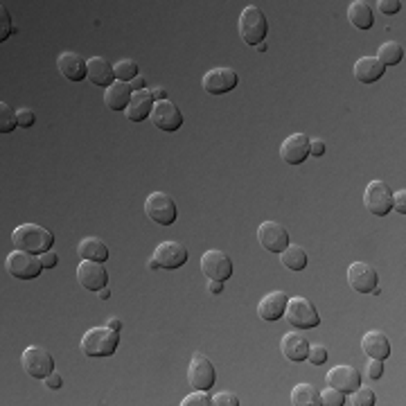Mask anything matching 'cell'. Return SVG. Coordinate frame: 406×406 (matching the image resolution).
Segmentation results:
<instances>
[{"mask_svg": "<svg viewBox=\"0 0 406 406\" xmlns=\"http://www.w3.org/2000/svg\"><path fill=\"white\" fill-rule=\"evenodd\" d=\"M41 262H43V269H55L57 262H59V257L52 251H47V253L41 255Z\"/></svg>", "mask_w": 406, "mask_h": 406, "instance_id": "obj_45", "label": "cell"}, {"mask_svg": "<svg viewBox=\"0 0 406 406\" xmlns=\"http://www.w3.org/2000/svg\"><path fill=\"white\" fill-rule=\"evenodd\" d=\"M201 271L203 276H208L210 280L226 282L232 276V262L224 251L210 249L201 255Z\"/></svg>", "mask_w": 406, "mask_h": 406, "instance_id": "obj_13", "label": "cell"}, {"mask_svg": "<svg viewBox=\"0 0 406 406\" xmlns=\"http://www.w3.org/2000/svg\"><path fill=\"white\" fill-rule=\"evenodd\" d=\"M348 285L356 293H371L377 287V271L366 262H352L348 266Z\"/></svg>", "mask_w": 406, "mask_h": 406, "instance_id": "obj_18", "label": "cell"}, {"mask_svg": "<svg viewBox=\"0 0 406 406\" xmlns=\"http://www.w3.org/2000/svg\"><path fill=\"white\" fill-rule=\"evenodd\" d=\"M282 266L289 271H303L307 266V251L298 244H289L285 251L280 253Z\"/></svg>", "mask_w": 406, "mask_h": 406, "instance_id": "obj_29", "label": "cell"}, {"mask_svg": "<svg viewBox=\"0 0 406 406\" xmlns=\"http://www.w3.org/2000/svg\"><path fill=\"white\" fill-rule=\"evenodd\" d=\"M366 373H368V377H371V379H379L381 375H384V361H379V359H371V361H368Z\"/></svg>", "mask_w": 406, "mask_h": 406, "instance_id": "obj_42", "label": "cell"}, {"mask_svg": "<svg viewBox=\"0 0 406 406\" xmlns=\"http://www.w3.org/2000/svg\"><path fill=\"white\" fill-rule=\"evenodd\" d=\"M257 239L269 253H282L291 244L287 228L278 221H262L260 228H257Z\"/></svg>", "mask_w": 406, "mask_h": 406, "instance_id": "obj_12", "label": "cell"}, {"mask_svg": "<svg viewBox=\"0 0 406 406\" xmlns=\"http://www.w3.org/2000/svg\"><path fill=\"white\" fill-rule=\"evenodd\" d=\"M145 213L161 226H171L176 221V203L167 192H152L145 201Z\"/></svg>", "mask_w": 406, "mask_h": 406, "instance_id": "obj_6", "label": "cell"}, {"mask_svg": "<svg viewBox=\"0 0 406 406\" xmlns=\"http://www.w3.org/2000/svg\"><path fill=\"white\" fill-rule=\"evenodd\" d=\"M393 208H395L400 215H406V192L404 190L393 194Z\"/></svg>", "mask_w": 406, "mask_h": 406, "instance_id": "obj_43", "label": "cell"}, {"mask_svg": "<svg viewBox=\"0 0 406 406\" xmlns=\"http://www.w3.org/2000/svg\"><path fill=\"white\" fill-rule=\"evenodd\" d=\"M0 21H3V28H0V41H7L9 34H14L16 30L11 28V16L5 5H0Z\"/></svg>", "mask_w": 406, "mask_h": 406, "instance_id": "obj_37", "label": "cell"}, {"mask_svg": "<svg viewBox=\"0 0 406 406\" xmlns=\"http://www.w3.org/2000/svg\"><path fill=\"white\" fill-rule=\"evenodd\" d=\"M361 350L371 356V359L384 361L386 356L390 354V341H388V337L384 334V332L371 329V332H366L363 339H361Z\"/></svg>", "mask_w": 406, "mask_h": 406, "instance_id": "obj_24", "label": "cell"}, {"mask_svg": "<svg viewBox=\"0 0 406 406\" xmlns=\"http://www.w3.org/2000/svg\"><path fill=\"white\" fill-rule=\"evenodd\" d=\"M280 350L285 354L287 361H307V354H310V341H307L300 332H287L280 341Z\"/></svg>", "mask_w": 406, "mask_h": 406, "instance_id": "obj_19", "label": "cell"}, {"mask_svg": "<svg viewBox=\"0 0 406 406\" xmlns=\"http://www.w3.org/2000/svg\"><path fill=\"white\" fill-rule=\"evenodd\" d=\"M285 316H287V323L293 329H312V327H316L318 323H321V316H318L314 303H310L303 296L289 298Z\"/></svg>", "mask_w": 406, "mask_h": 406, "instance_id": "obj_4", "label": "cell"}, {"mask_svg": "<svg viewBox=\"0 0 406 406\" xmlns=\"http://www.w3.org/2000/svg\"><path fill=\"white\" fill-rule=\"evenodd\" d=\"M381 66H395L400 64V61L404 59V47L402 43L397 41H386V43H381L379 45V50H377V57H375Z\"/></svg>", "mask_w": 406, "mask_h": 406, "instance_id": "obj_30", "label": "cell"}, {"mask_svg": "<svg viewBox=\"0 0 406 406\" xmlns=\"http://www.w3.org/2000/svg\"><path fill=\"white\" fill-rule=\"evenodd\" d=\"M257 47V52H266V43H260V45H255Z\"/></svg>", "mask_w": 406, "mask_h": 406, "instance_id": "obj_53", "label": "cell"}, {"mask_svg": "<svg viewBox=\"0 0 406 406\" xmlns=\"http://www.w3.org/2000/svg\"><path fill=\"white\" fill-rule=\"evenodd\" d=\"M325 381L332 386V388H339L341 393H346V395H350L352 390H356L361 386V373L356 371L354 366H334L332 371L325 375Z\"/></svg>", "mask_w": 406, "mask_h": 406, "instance_id": "obj_16", "label": "cell"}, {"mask_svg": "<svg viewBox=\"0 0 406 406\" xmlns=\"http://www.w3.org/2000/svg\"><path fill=\"white\" fill-rule=\"evenodd\" d=\"M154 260L158 262L161 269H181L188 262V249L174 239H167V242H161L156 246Z\"/></svg>", "mask_w": 406, "mask_h": 406, "instance_id": "obj_14", "label": "cell"}, {"mask_svg": "<svg viewBox=\"0 0 406 406\" xmlns=\"http://www.w3.org/2000/svg\"><path fill=\"white\" fill-rule=\"evenodd\" d=\"M131 91H145V79L140 75L131 81Z\"/></svg>", "mask_w": 406, "mask_h": 406, "instance_id": "obj_49", "label": "cell"}, {"mask_svg": "<svg viewBox=\"0 0 406 406\" xmlns=\"http://www.w3.org/2000/svg\"><path fill=\"white\" fill-rule=\"evenodd\" d=\"M120 346V337L115 329L106 327H91L81 337V352L86 356H111L115 354Z\"/></svg>", "mask_w": 406, "mask_h": 406, "instance_id": "obj_3", "label": "cell"}, {"mask_svg": "<svg viewBox=\"0 0 406 406\" xmlns=\"http://www.w3.org/2000/svg\"><path fill=\"white\" fill-rule=\"evenodd\" d=\"M147 266H150L152 271H156V269H161V266H158V262L154 260V257H152V260H150V264H147Z\"/></svg>", "mask_w": 406, "mask_h": 406, "instance_id": "obj_52", "label": "cell"}, {"mask_svg": "<svg viewBox=\"0 0 406 406\" xmlns=\"http://www.w3.org/2000/svg\"><path fill=\"white\" fill-rule=\"evenodd\" d=\"M77 253L81 260H93V262L108 260V246L97 237H84L77 246Z\"/></svg>", "mask_w": 406, "mask_h": 406, "instance_id": "obj_27", "label": "cell"}, {"mask_svg": "<svg viewBox=\"0 0 406 406\" xmlns=\"http://www.w3.org/2000/svg\"><path fill=\"white\" fill-rule=\"evenodd\" d=\"M21 363H23V371L34 379H45L50 373H55L52 354L45 348H39V346L26 348V352H23V356H21Z\"/></svg>", "mask_w": 406, "mask_h": 406, "instance_id": "obj_7", "label": "cell"}, {"mask_svg": "<svg viewBox=\"0 0 406 406\" xmlns=\"http://www.w3.org/2000/svg\"><path fill=\"white\" fill-rule=\"evenodd\" d=\"M384 70L386 68L381 66L375 57H361V59H356V64H354V77L361 84H373L384 77Z\"/></svg>", "mask_w": 406, "mask_h": 406, "instance_id": "obj_26", "label": "cell"}, {"mask_svg": "<svg viewBox=\"0 0 406 406\" xmlns=\"http://www.w3.org/2000/svg\"><path fill=\"white\" fill-rule=\"evenodd\" d=\"M375 402H377L375 390L373 388H361V386L356 390H352L350 400H348V404H352V406H375Z\"/></svg>", "mask_w": 406, "mask_h": 406, "instance_id": "obj_34", "label": "cell"}, {"mask_svg": "<svg viewBox=\"0 0 406 406\" xmlns=\"http://www.w3.org/2000/svg\"><path fill=\"white\" fill-rule=\"evenodd\" d=\"M208 291H210L213 296H219V293L224 291V282H219V280H210V282H208Z\"/></svg>", "mask_w": 406, "mask_h": 406, "instance_id": "obj_47", "label": "cell"}, {"mask_svg": "<svg viewBox=\"0 0 406 406\" xmlns=\"http://www.w3.org/2000/svg\"><path fill=\"white\" fill-rule=\"evenodd\" d=\"M188 381L196 388V390H210L217 381V373H215V366L213 361L208 359L205 354L196 352L190 361L188 368Z\"/></svg>", "mask_w": 406, "mask_h": 406, "instance_id": "obj_8", "label": "cell"}, {"mask_svg": "<svg viewBox=\"0 0 406 406\" xmlns=\"http://www.w3.org/2000/svg\"><path fill=\"white\" fill-rule=\"evenodd\" d=\"M111 329H115V332H120L122 329V321H120V318H111V321L106 323Z\"/></svg>", "mask_w": 406, "mask_h": 406, "instance_id": "obj_50", "label": "cell"}, {"mask_svg": "<svg viewBox=\"0 0 406 406\" xmlns=\"http://www.w3.org/2000/svg\"><path fill=\"white\" fill-rule=\"evenodd\" d=\"M291 402L296 406H318L321 404V393L312 384H298L291 390Z\"/></svg>", "mask_w": 406, "mask_h": 406, "instance_id": "obj_31", "label": "cell"}, {"mask_svg": "<svg viewBox=\"0 0 406 406\" xmlns=\"http://www.w3.org/2000/svg\"><path fill=\"white\" fill-rule=\"evenodd\" d=\"M11 242H14L16 251L43 255L55 246V235L52 230H47L39 224H21L11 232Z\"/></svg>", "mask_w": 406, "mask_h": 406, "instance_id": "obj_1", "label": "cell"}, {"mask_svg": "<svg viewBox=\"0 0 406 406\" xmlns=\"http://www.w3.org/2000/svg\"><path fill=\"white\" fill-rule=\"evenodd\" d=\"M57 68L68 81H81L86 79V70H89V61H84L77 52H61L57 59Z\"/></svg>", "mask_w": 406, "mask_h": 406, "instance_id": "obj_20", "label": "cell"}, {"mask_svg": "<svg viewBox=\"0 0 406 406\" xmlns=\"http://www.w3.org/2000/svg\"><path fill=\"white\" fill-rule=\"evenodd\" d=\"M321 404H325V406H343V404H346V393H341L339 388L327 386L321 393Z\"/></svg>", "mask_w": 406, "mask_h": 406, "instance_id": "obj_35", "label": "cell"}, {"mask_svg": "<svg viewBox=\"0 0 406 406\" xmlns=\"http://www.w3.org/2000/svg\"><path fill=\"white\" fill-rule=\"evenodd\" d=\"M45 384H47V388H52V390H59L61 386H64V381H61V377L57 375V373H50L45 377Z\"/></svg>", "mask_w": 406, "mask_h": 406, "instance_id": "obj_46", "label": "cell"}, {"mask_svg": "<svg viewBox=\"0 0 406 406\" xmlns=\"http://www.w3.org/2000/svg\"><path fill=\"white\" fill-rule=\"evenodd\" d=\"M34 122H36V115H34L32 108H21L18 111V127L30 129V127H34Z\"/></svg>", "mask_w": 406, "mask_h": 406, "instance_id": "obj_41", "label": "cell"}, {"mask_svg": "<svg viewBox=\"0 0 406 406\" xmlns=\"http://www.w3.org/2000/svg\"><path fill=\"white\" fill-rule=\"evenodd\" d=\"M363 203L368 208V213L384 217L393 210V192L384 181H373L371 186L366 188Z\"/></svg>", "mask_w": 406, "mask_h": 406, "instance_id": "obj_11", "label": "cell"}, {"mask_svg": "<svg viewBox=\"0 0 406 406\" xmlns=\"http://www.w3.org/2000/svg\"><path fill=\"white\" fill-rule=\"evenodd\" d=\"M377 5H379L381 14L393 16V14H397V11L402 9V0H379Z\"/></svg>", "mask_w": 406, "mask_h": 406, "instance_id": "obj_40", "label": "cell"}, {"mask_svg": "<svg viewBox=\"0 0 406 406\" xmlns=\"http://www.w3.org/2000/svg\"><path fill=\"white\" fill-rule=\"evenodd\" d=\"M152 95H154V102L167 100V91L163 89V86H156V89H152Z\"/></svg>", "mask_w": 406, "mask_h": 406, "instance_id": "obj_48", "label": "cell"}, {"mask_svg": "<svg viewBox=\"0 0 406 406\" xmlns=\"http://www.w3.org/2000/svg\"><path fill=\"white\" fill-rule=\"evenodd\" d=\"M77 282L89 291H100L108 285V274L102 266V262L81 260L77 266Z\"/></svg>", "mask_w": 406, "mask_h": 406, "instance_id": "obj_15", "label": "cell"}, {"mask_svg": "<svg viewBox=\"0 0 406 406\" xmlns=\"http://www.w3.org/2000/svg\"><path fill=\"white\" fill-rule=\"evenodd\" d=\"M310 154L312 156H323L325 154V142L318 140V138H312L310 140Z\"/></svg>", "mask_w": 406, "mask_h": 406, "instance_id": "obj_44", "label": "cell"}, {"mask_svg": "<svg viewBox=\"0 0 406 406\" xmlns=\"http://www.w3.org/2000/svg\"><path fill=\"white\" fill-rule=\"evenodd\" d=\"M97 293H100V298H102V300H108V296H111V291H108L106 287H104V289H100Z\"/></svg>", "mask_w": 406, "mask_h": 406, "instance_id": "obj_51", "label": "cell"}, {"mask_svg": "<svg viewBox=\"0 0 406 406\" xmlns=\"http://www.w3.org/2000/svg\"><path fill=\"white\" fill-rule=\"evenodd\" d=\"M152 108H154V95L152 91H133L131 95V102L125 111V115L127 120L131 122H142L152 115Z\"/></svg>", "mask_w": 406, "mask_h": 406, "instance_id": "obj_23", "label": "cell"}, {"mask_svg": "<svg viewBox=\"0 0 406 406\" xmlns=\"http://www.w3.org/2000/svg\"><path fill=\"white\" fill-rule=\"evenodd\" d=\"M150 120L154 122L156 129L167 131V133H174V131H179L183 127V113H181V108L171 100L154 102Z\"/></svg>", "mask_w": 406, "mask_h": 406, "instance_id": "obj_9", "label": "cell"}, {"mask_svg": "<svg viewBox=\"0 0 406 406\" xmlns=\"http://www.w3.org/2000/svg\"><path fill=\"white\" fill-rule=\"evenodd\" d=\"M7 271L9 276H14L18 280H34L41 276L43 262L41 255H34L28 251H14L7 255Z\"/></svg>", "mask_w": 406, "mask_h": 406, "instance_id": "obj_5", "label": "cell"}, {"mask_svg": "<svg viewBox=\"0 0 406 406\" xmlns=\"http://www.w3.org/2000/svg\"><path fill=\"white\" fill-rule=\"evenodd\" d=\"M237 30H239V36L246 45H260L264 43V36L269 32V21L264 16V11L255 5H249L242 9L239 14V21H237Z\"/></svg>", "mask_w": 406, "mask_h": 406, "instance_id": "obj_2", "label": "cell"}, {"mask_svg": "<svg viewBox=\"0 0 406 406\" xmlns=\"http://www.w3.org/2000/svg\"><path fill=\"white\" fill-rule=\"evenodd\" d=\"M210 404H213V397L208 395V390H196V388L181 402V406H210Z\"/></svg>", "mask_w": 406, "mask_h": 406, "instance_id": "obj_36", "label": "cell"}, {"mask_svg": "<svg viewBox=\"0 0 406 406\" xmlns=\"http://www.w3.org/2000/svg\"><path fill=\"white\" fill-rule=\"evenodd\" d=\"M287 303H289V298L285 291H271L260 300V305H257V314H260L264 321L274 323L278 318L285 316Z\"/></svg>", "mask_w": 406, "mask_h": 406, "instance_id": "obj_21", "label": "cell"}, {"mask_svg": "<svg viewBox=\"0 0 406 406\" xmlns=\"http://www.w3.org/2000/svg\"><path fill=\"white\" fill-rule=\"evenodd\" d=\"M348 18L354 28H359V30H371L373 28V9L368 3H363V0H354V3H350L348 7Z\"/></svg>", "mask_w": 406, "mask_h": 406, "instance_id": "obj_28", "label": "cell"}, {"mask_svg": "<svg viewBox=\"0 0 406 406\" xmlns=\"http://www.w3.org/2000/svg\"><path fill=\"white\" fill-rule=\"evenodd\" d=\"M131 95H133L131 84L115 79L104 91V104H106L108 111H127V106L131 102Z\"/></svg>", "mask_w": 406, "mask_h": 406, "instance_id": "obj_25", "label": "cell"}, {"mask_svg": "<svg viewBox=\"0 0 406 406\" xmlns=\"http://www.w3.org/2000/svg\"><path fill=\"white\" fill-rule=\"evenodd\" d=\"M237 84H239V77L232 68H213V70H208L201 79L203 91L210 93V95L230 93V91L237 89Z\"/></svg>", "mask_w": 406, "mask_h": 406, "instance_id": "obj_10", "label": "cell"}, {"mask_svg": "<svg viewBox=\"0 0 406 406\" xmlns=\"http://www.w3.org/2000/svg\"><path fill=\"white\" fill-rule=\"evenodd\" d=\"M86 79L95 86H102V89H108L111 84L115 81L113 75V64L104 57H93L89 59V70H86Z\"/></svg>", "mask_w": 406, "mask_h": 406, "instance_id": "obj_22", "label": "cell"}, {"mask_svg": "<svg viewBox=\"0 0 406 406\" xmlns=\"http://www.w3.org/2000/svg\"><path fill=\"white\" fill-rule=\"evenodd\" d=\"M307 361H310L312 366H323L327 361V348L323 346H310V354H307Z\"/></svg>", "mask_w": 406, "mask_h": 406, "instance_id": "obj_38", "label": "cell"}, {"mask_svg": "<svg viewBox=\"0 0 406 406\" xmlns=\"http://www.w3.org/2000/svg\"><path fill=\"white\" fill-rule=\"evenodd\" d=\"M280 156L287 165H300L310 156V138L305 133H291L280 145Z\"/></svg>", "mask_w": 406, "mask_h": 406, "instance_id": "obj_17", "label": "cell"}, {"mask_svg": "<svg viewBox=\"0 0 406 406\" xmlns=\"http://www.w3.org/2000/svg\"><path fill=\"white\" fill-rule=\"evenodd\" d=\"M113 75L118 81H127L131 84L135 77H138V64L131 59H120L118 64H113Z\"/></svg>", "mask_w": 406, "mask_h": 406, "instance_id": "obj_32", "label": "cell"}, {"mask_svg": "<svg viewBox=\"0 0 406 406\" xmlns=\"http://www.w3.org/2000/svg\"><path fill=\"white\" fill-rule=\"evenodd\" d=\"M18 127V111L0 102V133H11Z\"/></svg>", "mask_w": 406, "mask_h": 406, "instance_id": "obj_33", "label": "cell"}, {"mask_svg": "<svg viewBox=\"0 0 406 406\" xmlns=\"http://www.w3.org/2000/svg\"><path fill=\"white\" fill-rule=\"evenodd\" d=\"M213 404L215 406H239V397L235 395V393H217V395L213 397Z\"/></svg>", "mask_w": 406, "mask_h": 406, "instance_id": "obj_39", "label": "cell"}]
</instances>
